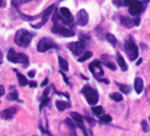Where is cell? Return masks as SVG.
Listing matches in <instances>:
<instances>
[{
	"mask_svg": "<svg viewBox=\"0 0 150 136\" xmlns=\"http://www.w3.org/2000/svg\"><path fill=\"white\" fill-rule=\"evenodd\" d=\"M33 36H34V35L32 33L28 32L27 29L21 28L16 32L15 37H14V42L18 46H20L21 48H27L30 44V42L33 39Z\"/></svg>",
	"mask_w": 150,
	"mask_h": 136,
	"instance_id": "1",
	"label": "cell"
},
{
	"mask_svg": "<svg viewBox=\"0 0 150 136\" xmlns=\"http://www.w3.org/2000/svg\"><path fill=\"white\" fill-rule=\"evenodd\" d=\"M7 59L8 61L13 64H22L24 68H27L29 64L28 57L24 53H17L13 49H10L7 53Z\"/></svg>",
	"mask_w": 150,
	"mask_h": 136,
	"instance_id": "2",
	"label": "cell"
},
{
	"mask_svg": "<svg viewBox=\"0 0 150 136\" xmlns=\"http://www.w3.org/2000/svg\"><path fill=\"white\" fill-rule=\"evenodd\" d=\"M125 52H126L128 57L130 58V60L133 61L138 57V56H139L138 47L135 45V43L131 36H129L125 42Z\"/></svg>",
	"mask_w": 150,
	"mask_h": 136,
	"instance_id": "3",
	"label": "cell"
},
{
	"mask_svg": "<svg viewBox=\"0 0 150 136\" xmlns=\"http://www.w3.org/2000/svg\"><path fill=\"white\" fill-rule=\"evenodd\" d=\"M64 24H63L60 21H57L54 22V26L52 28V33L56 34V35H59L61 36L64 37H71L75 35V33L73 30L70 29V28H66L64 26Z\"/></svg>",
	"mask_w": 150,
	"mask_h": 136,
	"instance_id": "4",
	"label": "cell"
},
{
	"mask_svg": "<svg viewBox=\"0 0 150 136\" xmlns=\"http://www.w3.org/2000/svg\"><path fill=\"white\" fill-rule=\"evenodd\" d=\"M82 94L85 96L88 103L90 104V105H95L98 103V100H99V96H98V94L97 92L91 89L89 86H85L82 90H81Z\"/></svg>",
	"mask_w": 150,
	"mask_h": 136,
	"instance_id": "5",
	"label": "cell"
},
{
	"mask_svg": "<svg viewBox=\"0 0 150 136\" xmlns=\"http://www.w3.org/2000/svg\"><path fill=\"white\" fill-rule=\"evenodd\" d=\"M53 48H57L56 43L52 40L44 37V38L40 40L38 46H37V50L39 52H45V51H47L50 49H53Z\"/></svg>",
	"mask_w": 150,
	"mask_h": 136,
	"instance_id": "6",
	"label": "cell"
},
{
	"mask_svg": "<svg viewBox=\"0 0 150 136\" xmlns=\"http://www.w3.org/2000/svg\"><path fill=\"white\" fill-rule=\"evenodd\" d=\"M67 47L75 56L81 55L85 50V44L83 42H73L69 43Z\"/></svg>",
	"mask_w": 150,
	"mask_h": 136,
	"instance_id": "7",
	"label": "cell"
},
{
	"mask_svg": "<svg viewBox=\"0 0 150 136\" xmlns=\"http://www.w3.org/2000/svg\"><path fill=\"white\" fill-rule=\"evenodd\" d=\"M55 10V5H51V6H50L43 13H42V21L38 24V25H30L32 28H42L43 25H45V23L49 21V19H50V15H51V13H53V11Z\"/></svg>",
	"mask_w": 150,
	"mask_h": 136,
	"instance_id": "8",
	"label": "cell"
},
{
	"mask_svg": "<svg viewBox=\"0 0 150 136\" xmlns=\"http://www.w3.org/2000/svg\"><path fill=\"white\" fill-rule=\"evenodd\" d=\"M17 111H18V108L16 106L10 107L8 109L3 110L1 112H0V118H3V119H6V120L11 119L15 116Z\"/></svg>",
	"mask_w": 150,
	"mask_h": 136,
	"instance_id": "9",
	"label": "cell"
},
{
	"mask_svg": "<svg viewBox=\"0 0 150 136\" xmlns=\"http://www.w3.org/2000/svg\"><path fill=\"white\" fill-rule=\"evenodd\" d=\"M76 22H77V25H79L81 27H84L88 23V13L84 9L81 10L77 13Z\"/></svg>",
	"mask_w": 150,
	"mask_h": 136,
	"instance_id": "10",
	"label": "cell"
},
{
	"mask_svg": "<svg viewBox=\"0 0 150 136\" xmlns=\"http://www.w3.org/2000/svg\"><path fill=\"white\" fill-rule=\"evenodd\" d=\"M142 10H143V3L139 2V1L132 3V5H130V7H129V13L130 14L133 16L139 15L142 12Z\"/></svg>",
	"mask_w": 150,
	"mask_h": 136,
	"instance_id": "11",
	"label": "cell"
},
{
	"mask_svg": "<svg viewBox=\"0 0 150 136\" xmlns=\"http://www.w3.org/2000/svg\"><path fill=\"white\" fill-rule=\"evenodd\" d=\"M70 115L72 118V119L75 122H76V124L78 125V126L82 130L83 133L84 134H87V132H86V129H85V125H84V122H83L82 117L79 113H77V112H71Z\"/></svg>",
	"mask_w": 150,
	"mask_h": 136,
	"instance_id": "12",
	"label": "cell"
},
{
	"mask_svg": "<svg viewBox=\"0 0 150 136\" xmlns=\"http://www.w3.org/2000/svg\"><path fill=\"white\" fill-rule=\"evenodd\" d=\"M59 12H60V14H61L65 20H67L70 23H72V21H73V17H72L71 12L69 11V9H67L66 7H61L60 10H59Z\"/></svg>",
	"mask_w": 150,
	"mask_h": 136,
	"instance_id": "13",
	"label": "cell"
},
{
	"mask_svg": "<svg viewBox=\"0 0 150 136\" xmlns=\"http://www.w3.org/2000/svg\"><path fill=\"white\" fill-rule=\"evenodd\" d=\"M120 21H121V24L127 28H131L135 25L134 20H132L130 17H127V16H122L120 19Z\"/></svg>",
	"mask_w": 150,
	"mask_h": 136,
	"instance_id": "14",
	"label": "cell"
},
{
	"mask_svg": "<svg viewBox=\"0 0 150 136\" xmlns=\"http://www.w3.org/2000/svg\"><path fill=\"white\" fill-rule=\"evenodd\" d=\"M116 60H117V62L119 67L121 68V70H122L123 72L127 71V68H128V67H127V65H126V63H125L124 57H123L121 56V54L118 53V52L116 54Z\"/></svg>",
	"mask_w": 150,
	"mask_h": 136,
	"instance_id": "15",
	"label": "cell"
},
{
	"mask_svg": "<svg viewBox=\"0 0 150 136\" xmlns=\"http://www.w3.org/2000/svg\"><path fill=\"white\" fill-rule=\"evenodd\" d=\"M134 89H135V91L137 92V94H140L144 89V82H143V80L141 78H135L134 80Z\"/></svg>",
	"mask_w": 150,
	"mask_h": 136,
	"instance_id": "16",
	"label": "cell"
},
{
	"mask_svg": "<svg viewBox=\"0 0 150 136\" xmlns=\"http://www.w3.org/2000/svg\"><path fill=\"white\" fill-rule=\"evenodd\" d=\"M17 12L19 13L20 17H21L23 21H35V20H37L38 18L42 17V13H41V14H39V15H35V16H29V15H26V14L22 13L20 11V9H18V10H17Z\"/></svg>",
	"mask_w": 150,
	"mask_h": 136,
	"instance_id": "17",
	"label": "cell"
},
{
	"mask_svg": "<svg viewBox=\"0 0 150 136\" xmlns=\"http://www.w3.org/2000/svg\"><path fill=\"white\" fill-rule=\"evenodd\" d=\"M14 72H16V75H17V77H18V81H19V83H20L21 86L25 87V86H27V85L29 84L28 80L23 74H21V73H19V72H18L17 70H15V69H14Z\"/></svg>",
	"mask_w": 150,
	"mask_h": 136,
	"instance_id": "18",
	"label": "cell"
},
{
	"mask_svg": "<svg viewBox=\"0 0 150 136\" xmlns=\"http://www.w3.org/2000/svg\"><path fill=\"white\" fill-rule=\"evenodd\" d=\"M56 107L59 111H64V110L68 109L71 107V103L68 102H64V101H57L56 102Z\"/></svg>",
	"mask_w": 150,
	"mask_h": 136,
	"instance_id": "19",
	"label": "cell"
},
{
	"mask_svg": "<svg viewBox=\"0 0 150 136\" xmlns=\"http://www.w3.org/2000/svg\"><path fill=\"white\" fill-rule=\"evenodd\" d=\"M30 1L31 0H11V4L16 10H18L22 5L29 3Z\"/></svg>",
	"mask_w": 150,
	"mask_h": 136,
	"instance_id": "20",
	"label": "cell"
},
{
	"mask_svg": "<svg viewBox=\"0 0 150 136\" xmlns=\"http://www.w3.org/2000/svg\"><path fill=\"white\" fill-rule=\"evenodd\" d=\"M58 62H59V66H60V68H61V70L62 71H64V72H66V71H68V69H69V67H68V63H67V61L64 59V58H63L62 57H58Z\"/></svg>",
	"mask_w": 150,
	"mask_h": 136,
	"instance_id": "21",
	"label": "cell"
},
{
	"mask_svg": "<svg viewBox=\"0 0 150 136\" xmlns=\"http://www.w3.org/2000/svg\"><path fill=\"white\" fill-rule=\"evenodd\" d=\"M117 85L118 86L120 91H121L123 94H126V95L130 94V92H131V87H130V86L125 85V84H119V83H117Z\"/></svg>",
	"mask_w": 150,
	"mask_h": 136,
	"instance_id": "22",
	"label": "cell"
},
{
	"mask_svg": "<svg viewBox=\"0 0 150 136\" xmlns=\"http://www.w3.org/2000/svg\"><path fill=\"white\" fill-rule=\"evenodd\" d=\"M18 97H19V93H18L17 90H13V91L10 92V93L6 96V99H7V100H10V101L18 100Z\"/></svg>",
	"mask_w": 150,
	"mask_h": 136,
	"instance_id": "23",
	"label": "cell"
},
{
	"mask_svg": "<svg viewBox=\"0 0 150 136\" xmlns=\"http://www.w3.org/2000/svg\"><path fill=\"white\" fill-rule=\"evenodd\" d=\"M110 97L112 100L116 101V102H121V101L123 100V96H122L120 93H117V92L110 94Z\"/></svg>",
	"mask_w": 150,
	"mask_h": 136,
	"instance_id": "24",
	"label": "cell"
},
{
	"mask_svg": "<svg viewBox=\"0 0 150 136\" xmlns=\"http://www.w3.org/2000/svg\"><path fill=\"white\" fill-rule=\"evenodd\" d=\"M92 56H93V53H92L91 51H86V52L78 59V61H79V62H84V61L88 60V58H90Z\"/></svg>",
	"mask_w": 150,
	"mask_h": 136,
	"instance_id": "25",
	"label": "cell"
},
{
	"mask_svg": "<svg viewBox=\"0 0 150 136\" xmlns=\"http://www.w3.org/2000/svg\"><path fill=\"white\" fill-rule=\"evenodd\" d=\"M106 39H107V41H108L109 42H110L113 46H115V45L117 44V39H116V37H115L113 35H111V34H107Z\"/></svg>",
	"mask_w": 150,
	"mask_h": 136,
	"instance_id": "26",
	"label": "cell"
},
{
	"mask_svg": "<svg viewBox=\"0 0 150 136\" xmlns=\"http://www.w3.org/2000/svg\"><path fill=\"white\" fill-rule=\"evenodd\" d=\"M49 102H50V98H49L48 96L41 100V103H40V106H39V110H40V112H42V110L43 107H44V106H46V105L48 104V103H49Z\"/></svg>",
	"mask_w": 150,
	"mask_h": 136,
	"instance_id": "27",
	"label": "cell"
},
{
	"mask_svg": "<svg viewBox=\"0 0 150 136\" xmlns=\"http://www.w3.org/2000/svg\"><path fill=\"white\" fill-rule=\"evenodd\" d=\"M92 111L94 112L95 115L96 116H100L103 112V107L102 106H96L92 108Z\"/></svg>",
	"mask_w": 150,
	"mask_h": 136,
	"instance_id": "28",
	"label": "cell"
},
{
	"mask_svg": "<svg viewBox=\"0 0 150 136\" xmlns=\"http://www.w3.org/2000/svg\"><path fill=\"white\" fill-rule=\"evenodd\" d=\"M101 120L104 123H110L112 121V118L110 116V115H103L101 117Z\"/></svg>",
	"mask_w": 150,
	"mask_h": 136,
	"instance_id": "29",
	"label": "cell"
},
{
	"mask_svg": "<svg viewBox=\"0 0 150 136\" xmlns=\"http://www.w3.org/2000/svg\"><path fill=\"white\" fill-rule=\"evenodd\" d=\"M141 126H142V129L145 132H147L149 131V125L147 124V122L146 120H142L141 121Z\"/></svg>",
	"mask_w": 150,
	"mask_h": 136,
	"instance_id": "30",
	"label": "cell"
},
{
	"mask_svg": "<svg viewBox=\"0 0 150 136\" xmlns=\"http://www.w3.org/2000/svg\"><path fill=\"white\" fill-rule=\"evenodd\" d=\"M65 123H66V125H69V127L70 128H71L72 130H75V125H74V123L69 118H65Z\"/></svg>",
	"mask_w": 150,
	"mask_h": 136,
	"instance_id": "31",
	"label": "cell"
},
{
	"mask_svg": "<svg viewBox=\"0 0 150 136\" xmlns=\"http://www.w3.org/2000/svg\"><path fill=\"white\" fill-rule=\"evenodd\" d=\"M104 64L106 65V66H108L110 70H112V71H115L116 70V66H115V64H113L112 63H110V62H109V61H107V60H104Z\"/></svg>",
	"mask_w": 150,
	"mask_h": 136,
	"instance_id": "32",
	"label": "cell"
},
{
	"mask_svg": "<svg viewBox=\"0 0 150 136\" xmlns=\"http://www.w3.org/2000/svg\"><path fill=\"white\" fill-rule=\"evenodd\" d=\"M136 1H138V0H123L125 6H130V5H132V3H134Z\"/></svg>",
	"mask_w": 150,
	"mask_h": 136,
	"instance_id": "33",
	"label": "cell"
},
{
	"mask_svg": "<svg viewBox=\"0 0 150 136\" xmlns=\"http://www.w3.org/2000/svg\"><path fill=\"white\" fill-rule=\"evenodd\" d=\"M6 94V89L3 85H0V97H2Z\"/></svg>",
	"mask_w": 150,
	"mask_h": 136,
	"instance_id": "34",
	"label": "cell"
},
{
	"mask_svg": "<svg viewBox=\"0 0 150 136\" xmlns=\"http://www.w3.org/2000/svg\"><path fill=\"white\" fill-rule=\"evenodd\" d=\"M49 92H50V88H47V89H45V91L43 92V95H42V96L41 97V100L43 99V98H45V97H47L48 95H49Z\"/></svg>",
	"mask_w": 150,
	"mask_h": 136,
	"instance_id": "35",
	"label": "cell"
},
{
	"mask_svg": "<svg viewBox=\"0 0 150 136\" xmlns=\"http://www.w3.org/2000/svg\"><path fill=\"white\" fill-rule=\"evenodd\" d=\"M59 73H60V74H61V75L63 76V78H64V82H65L66 84H69V81H68V79H67L66 75H65V74H64V73H63L62 71H60Z\"/></svg>",
	"mask_w": 150,
	"mask_h": 136,
	"instance_id": "36",
	"label": "cell"
},
{
	"mask_svg": "<svg viewBox=\"0 0 150 136\" xmlns=\"http://www.w3.org/2000/svg\"><path fill=\"white\" fill-rule=\"evenodd\" d=\"M28 75L31 79H33V78L35 76V71H29V72L28 73Z\"/></svg>",
	"mask_w": 150,
	"mask_h": 136,
	"instance_id": "37",
	"label": "cell"
},
{
	"mask_svg": "<svg viewBox=\"0 0 150 136\" xmlns=\"http://www.w3.org/2000/svg\"><path fill=\"white\" fill-rule=\"evenodd\" d=\"M113 4H115L117 6H122V1L121 0H113Z\"/></svg>",
	"mask_w": 150,
	"mask_h": 136,
	"instance_id": "38",
	"label": "cell"
},
{
	"mask_svg": "<svg viewBox=\"0 0 150 136\" xmlns=\"http://www.w3.org/2000/svg\"><path fill=\"white\" fill-rule=\"evenodd\" d=\"M28 85L30 86V88H36L37 83L35 81H29V84Z\"/></svg>",
	"mask_w": 150,
	"mask_h": 136,
	"instance_id": "39",
	"label": "cell"
},
{
	"mask_svg": "<svg viewBox=\"0 0 150 136\" xmlns=\"http://www.w3.org/2000/svg\"><path fill=\"white\" fill-rule=\"evenodd\" d=\"M48 82H49V80L48 79H45L42 82V84H41V87H45L47 84H48Z\"/></svg>",
	"mask_w": 150,
	"mask_h": 136,
	"instance_id": "40",
	"label": "cell"
},
{
	"mask_svg": "<svg viewBox=\"0 0 150 136\" xmlns=\"http://www.w3.org/2000/svg\"><path fill=\"white\" fill-rule=\"evenodd\" d=\"M139 21H140L139 18H138V17H137V18H135V19H134V23H135V25H136V26H139Z\"/></svg>",
	"mask_w": 150,
	"mask_h": 136,
	"instance_id": "41",
	"label": "cell"
},
{
	"mask_svg": "<svg viewBox=\"0 0 150 136\" xmlns=\"http://www.w3.org/2000/svg\"><path fill=\"white\" fill-rule=\"evenodd\" d=\"M98 81H103V82H104V83H106V84H109V83H110V81H109L108 80H106V79H98Z\"/></svg>",
	"mask_w": 150,
	"mask_h": 136,
	"instance_id": "42",
	"label": "cell"
},
{
	"mask_svg": "<svg viewBox=\"0 0 150 136\" xmlns=\"http://www.w3.org/2000/svg\"><path fill=\"white\" fill-rule=\"evenodd\" d=\"M4 6H6L5 0H0V7H4Z\"/></svg>",
	"mask_w": 150,
	"mask_h": 136,
	"instance_id": "43",
	"label": "cell"
},
{
	"mask_svg": "<svg viewBox=\"0 0 150 136\" xmlns=\"http://www.w3.org/2000/svg\"><path fill=\"white\" fill-rule=\"evenodd\" d=\"M141 62H142V58H139V61L137 62V65H139V64H140Z\"/></svg>",
	"mask_w": 150,
	"mask_h": 136,
	"instance_id": "44",
	"label": "cell"
},
{
	"mask_svg": "<svg viewBox=\"0 0 150 136\" xmlns=\"http://www.w3.org/2000/svg\"><path fill=\"white\" fill-rule=\"evenodd\" d=\"M2 58H3V54H2L1 50H0V60H1Z\"/></svg>",
	"mask_w": 150,
	"mask_h": 136,
	"instance_id": "45",
	"label": "cell"
},
{
	"mask_svg": "<svg viewBox=\"0 0 150 136\" xmlns=\"http://www.w3.org/2000/svg\"><path fill=\"white\" fill-rule=\"evenodd\" d=\"M2 64V62H1V60H0V64Z\"/></svg>",
	"mask_w": 150,
	"mask_h": 136,
	"instance_id": "46",
	"label": "cell"
},
{
	"mask_svg": "<svg viewBox=\"0 0 150 136\" xmlns=\"http://www.w3.org/2000/svg\"><path fill=\"white\" fill-rule=\"evenodd\" d=\"M60 1H63V0H60Z\"/></svg>",
	"mask_w": 150,
	"mask_h": 136,
	"instance_id": "47",
	"label": "cell"
},
{
	"mask_svg": "<svg viewBox=\"0 0 150 136\" xmlns=\"http://www.w3.org/2000/svg\"><path fill=\"white\" fill-rule=\"evenodd\" d=\"M149 120H150V118H149Z\"/></svg>",
	"mask_w": 150,
	"mask_h": 136,
	"instance_id": "48",
	"label": "cell"
},
{
	"mask_svg": "<svg viewBox=\"0 0 150 136\" xmlns=\"http://www.w3.org/2000/svg\"></svg>",
	"mask_w": 150,
	"mask_h": 136,
	"instance_id": "49",
	"label": "cell"
}]
</instances>
